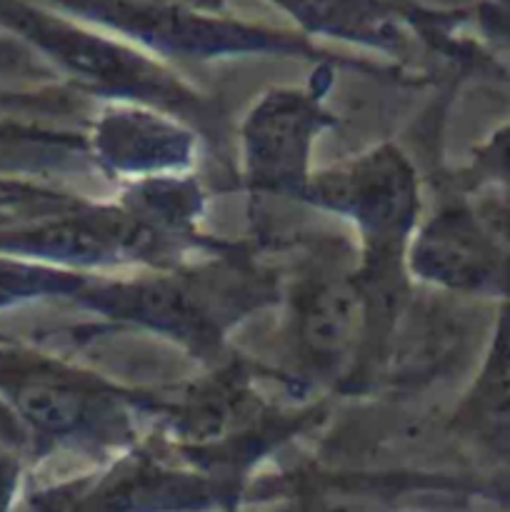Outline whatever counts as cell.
<instances>
[{
	"instance_id": "5b68a950",
	"label": "cell",
	"mask_w": 510,
	"mask_h": 512,
	"mask_svg": "<svg viewBox=\"0 0 510 512\" xmlns=\"http://www.w3.org/2000/svg\"><path fill=\"white\" fill-rule=\"evenodd\" d=\"M53 10L115 35L158 60H223L273 55L328 65L333 55L303 33L228 18L163 0H58Z\"/></svg>"
},
{
	"instance_id": "8992f818",
	"label": "cell",
	"mask_w": 510,
	"mask_h": 512,
	"mask_svg": "<svg viewBox=\"0 0 510 512\" xmlns=\"http://www.w3.org/2000/svg\"><path fill=\"white\" fill-rule=\"evenodd\" d=\"M245 495L145 443L100 460L95 470L30 495L33 512H238Z\"/></svg>"
},
{
	"instance_id": "30bf717a",
	"label": "cell",
	"mask_w": 510,
	"mask_h": 512,
	"mask_svg": "<svg viewBox=\"0 0 510 512\" xmlns=\"http://www.w3.org/2000/svg\"><path fill=\"white\" fill-rule=\"evenodd\" d=\"M200 135L183 120L145 108L108 103L90 128L88 148L95 168L118 180L190 173Z\"/></svg>"
},
{
	"instance_id": "7a4b0ae2",
	"label": "cell",
	"mask_w": 510,
	"mask_h": 512,
	"mask_svg": "<svg viewBox=\"0 0 510 512\" xmlns=\"http://www.w3.org/2000/svg\"><path fill=\"white\" fill-rule=\"evenodd\" d=\"M305 205L350 220L360 238L353 268L373 333H393L408 295V245L420 225V180L395 143L313 170Z\"/></svg>"
},
{
	"instance_id": "3957f363",
	"label": "cell",
	"mask_w": 510,
	"mask_h": 512,
	"mask_svg": "<svg viewBox=\"0 0 510 512\" xmlns=\"http://www.w3.org/2000/svg\"><path fill=\"white\" fill-rule=\"evenodd\" d=\"M0 23L23 35L65 78L108 103L145 105L188 123L210 143L223 138V110L168 63L53 8L0 0Z\"/></svg>"
},
{
	"instance_id": "52a82bcc",
	"label": "cell",
	"mask_w": 510,
	"mask_h": 512,
	"mask_svg": "<svg viewBox=\"0 0 510 512\" xmlns=\"http://www.w3.org/2000/svg\"><path fill=\"white\" fill-rule=\"evenodd\" d=\"M325 85H278L250 105L240 123V165L250 195L303 203L313 178V148L335 125Z\"/></svg>"
},
{
	"instance_id": "e0dca14e",
	"label": "cell",
	"mask_w": 510,
	"mask_h": 512,
	"mask_svg": "<svg viewBox=\"0 0 510 512\" xmlns=\"http://www.w3.org/2000/svg\"><path fill=\"white\" fill-rule=\"evenodd\" d=\"M48 5H55L58 0H45ZM163 3H178V5H190V8L198 10H210V13H225V0H163Z\"/></svg>"
},
{
	"instance_id": "9a60e30c",
	"label": "cell",
	"mask_w": 510,
	"mask_h": 512,
	"mask_svg": "<svg viewBox=\"0 0 510 512\" xmlns=\"http://www.w3.org/2000/svg\"><path fill=\"white\" fill-rule=\"evenodd\" d=\"M390 3L398 5L400 10H405V13L420 25L425 38L430 40L435 38L445 25L463 18V15L473 8L475 0H390Z\"/></svg>"
},
{
	"instance_id": "ba28073f",
	"label": "cell",
	"mask_w": 510,
	"mask_h": 512,
	"mask_svg": "<svg viewBox=\"0 0 510 512\" xmlns=\"http://www.w3.org/2000/svg\"><path fill=\"white\" fill-rule=\"evenodd\" d=\"M288 338L308 378L350 388L365 343L363 295L353 270L318 268L295 285Z\"/></svg>"
},
{
	"instance_id": "277c9868",
	"label": "cell",
	"mask_w": 510,
	"mask_h": 512,
	"mask_svg": "<svg viewBox=\"0 0 510 512\" xmlns=\"http://www.w3.org/2000/svg\"><path fill=\"white\" fill-rule=\"evenodd\" d=\"M0 398L40 448H73L105 460L140 443L158 395L48 355L0 348Z\"/></svg>"
},
{
	"instance_id": "6da1fadb",
	"label": "cell",
	"mask_w": 510,
	"mask_h": 512,
	"mask_svg": "<svg viewBox=\"0 0 510 512\" xmlns=\"http://www.w3.org/2000/svg\"><path fill=\"white\" fill-rule=\"evenodd\" d=\"M280 298L278 273L245 253L243 245H233L175 268L140 270L128 278L93 275L73 303L110 323L170 340L215 370L228 353L230 333Z\"/></svg>"
},
{
	"instance_id": "2e32d148",
	"label": "cell",
	"mask_w": 510,
	"mask_h": 512,
	"mask_svg": "<svg viewBox=\"0 0 510 512\" xmlns=\"http://www.w3.org/2000/svg\"><path fill=\"white\" fill-rule=\"evenodd\" d=\"M20 480V458L8 448H0V512H10Z\"/></svg>"
},
{
	"instance_id": "8fae6325",
	"label": "cell",
	"mask_w": 510,
	"mask_h": 512,
	"mask_svg": "<svg viewBox=\"0 0 510 512\" xmlns=\"http://www.w3.org/2000/svg\"><path fill=\"white\" fill-rule=\"evenodd\" d=\"M305 38H330L388 58L413 60L428 43L420 25L390 0H270Z\"/></svg>"
},
{
	"instance_id": "5bb4252c",
	"label": "cell",
	"mask_w": 510,
	"mask_h": 512,
	"mask_svg": "<svg viewBox=\"0 0 510 512\" xmlns=\"http://www.w3.org/2000/svg\"><path fill=\"white\" fill-rule=\"evenodd\" d=\"M273 512H383V508L365 503L348 490L305 488L300 493L293 490Z\"/></svg>"
},
{
	"instance_id": "ac0fdd59",
	"label": "cell",
	"mask_w": 510,
	"mask_h": 512,
	"mask_svg": "<svg viewBox=\"0 0 510 512\" xmlns=\"http://www.w3.org/2000/svg\"><path fill=\"white\" fill-rule=\"evenodd\" d=\"M503 15H510V0H490Z\"/></svg>"
},
{
	"instance_id": "4fadbf2b",
	"label": "cell",
	"mask_w": 510,
	"mask_h": 512,
	"mask_svg": "<svg viewBox=\"0 0 510 512\" xmlns=\"http://www.w3.org/2000/svg\"><path fill=\"white\" fill-rule=\"evenodd\" d=\"M463 183H503L510 185V125L490 135L473 153L468 168L463 170Z\"/></svg>"
},
{
	"instance_id": "7c38bea8",
	"label": "cell",
	"mask_w": 510,
	"mask_h": 512,
	"mask_svg": "<svg viewBox=\"0 0 510 512\" xmlns=\"http://www.w3.org/2000/svg\"><path fill=\"white\" fill-rule=\"evenodd\" d=\"M450 430L475 448L510 460V300H503L483 363L450 415Z\"/></svg>"
},
{
	"instance_id": "9c48e42d",
	"label": "cell",
	"mask_w": 510,
	"mask_h": 512,
	"mask_svg": "<svg viewBox=\"0 0 510 512\" xmlns=\"http://www.w3.org/2000/svg\"><path fill=\"white\" fill-rule=\"evenodd\" d=\"M410 278L450 293H510V260L465 205H445L418 225L405 255Z\"/></svg>"
}]
</instances>
